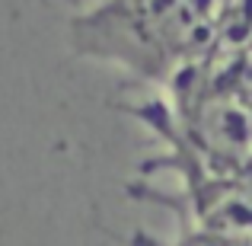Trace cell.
Wrapping results in <instances>:
<instances>
[{"label": "cell", "instance_id": "obj_1", "mask_svg": "<svg viewBox=\"0 0 252 246\" xmlns=\"http://www.w3.org/2000/svg\"><path fill=\"white\" fill-rule=\"evenodd\" d=\"M220 13L223 0H96L70 19V42L80 58L169 90L214 55Z\"/></svg>", "mask_w": 252, "mask_h": 246}, {"label": "cell", "instance_id": "obj_2", "mask_svg": "<svg viewBox=\"0 0 252 246\" xmlns=\"http://www.w3.org/2000/svg\"><path fill=\"white\" fill-rule=\"evenodd\" d=\"M172 103L147 99L118 109L147 128H166L195 157L230 176H252V99L195 68L169 86Z\"/></svg>", "mask_w": 252, "mask_h": 246}, {"label": "cell", "instance_id": "obj_3", "mask_svg": "<svg viewBox=\"0 0 252 246\" xmlns=\"http://www.w3.org/2000/svg\"><path fill=\"white\" fill-rule=\"evenodd\" d=\"M150 131L166 144V154L147 160L144 173L157 170V166H169L182 179V192L169 195V192L154 189L147 182H128L125 192L131 198L169 208L182 221V230H189V234H201L233 246H252V176L220 173L208 166L201 157H195L172 131Z\"/></svg>", "mask_w": 252, "mask_h": 246}, {"label": "cell", "instance_id": "obj_4", "mask_svg": "<svg viewBox=\"0 0 252 246\" xmlns=\"http://www.w3.org/2000/svg\"><path fill=\"white\" fill-rule=\"evenodd\" d=\"M122 243L125 246H233V243H220V240H211V237H201V234H189V230H182L179 240H160V237H150L144 230H137V234L125 237Z\"/></svg>", "mask_w": 252, "mask_h": 246}, {"label": "cell", "instance_id": "obj_5", "mask_svg": "<svg viewBox=\"0 0 252 246\" xmlns=\"http://www.w3.org/2000/svg\"><path fill=\"white\" fill-rule=\"evenodd\" d=\"M223 3H227V0H223Z\"/></svg>", "mask_w": 252, "mask_h": 246}]
</instances>
